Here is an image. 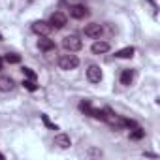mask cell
Instances as JSON below:
<instances>
[{"label":"cell","instance_id":"1","mask_svg":"<svg viewBox=\"0 0 160 160\" xmlns=\"http://www.w3.org/2000/svg\"><path fill=\"white\" fill-rule=\"evenodd\" d=\"M62 47H64L66 51H70V53H75V51H79V49L83 47V43H81V40H79V36L70 34V36H66V38L62 40Z\"/></svg>","mask_w":160,"mask_h":160},{"label":"cell","instance_id":"2","mask_svg":"<svg viewBox=\"0 0 160 160\" xmlns=\"http://www.w3.org/2000/svg\"><path fill=\"white\" fill-rule=\"evenodd\" d=\"M77 64H79V58L75 55H62L58 58L60 70H73V68H77Z\"/></svg>","mask_w":160,"mask_h":160},{"label":"cell","instance_id":"3","mask_svg":"<svg viewBox=\"0 0 160 160\" xmlns=\"http://www.w3.org/2000/svg\"><path fill=\"white\" fill-rule=\"evenodd\" d=\"M66 15L62 13V12H55L53 15H51V21H49V25H51V28H64L66 27Z\"/></svg>","mask_w":160,"mask_h":160},{"label":"cell","instance_id":"4","mask_svg":"<svg viewBox=\"0 0 160 160\" xmlns=\"http://www.w3.org/2000/svg\"><path fill=\"white\" fill-rule=\"evenodd\" d=\"M32 32L40 34V36H47L51 32V25L45 21H36V23H32Z\"/></svg>","mask_w":160,"mask_h":160},{"label":"cell","instance_id":"5","mask_svg":"<svg viewBox=\"0 0 160 160\" xmlns=\"http://www.w3.org/2000/svg\"><path fill=\"white\" fill-rule=\"evenodd\" d=\"M70 15L73 19H85L89 15V10L81 4H75V6H70Z\"/></svg>","mask_w":160,"mask_h":160},{"label":"cell","instance_id":"6","mask_svg":"<svg viewBox=\"0 0 160 160\" xmlns=\"http://www.w3.org/2000/svg\"><path fill=\"white\" fill-rule=\"evenodd\" d=\"M87 79L91 83H100L102 81V70L98 66H89L87 70Z\"/></svg>","mask_w":160,"mask_h":160},{"label":"cell","instance_id":"7","mask_svg":"<svg viewBox=\"0 0 160 160\" xmlns=\"http://www.w3.org/2000/svg\"><path fill=\"white\" fill-rule=\"evenodd\" d=\"M100 34H102V25L91 23V25L85 27V36H89V38H100Z\"/></svg>","mask_w":160,"mask_h":160},{"label":"cell","instance_id":"8","mask_svg":"<svg viewBox=\"0 0 160 160\" xmlns=\"http://www.w3.org/2000/svg\"><path fill=\"white\" fill-rule=\"evenodd\" d=\"M57 147H60V149H68L70 145H72V139H70V136H66V134H58V136H55V141H53Z\"/></svg>","mask_w":160,"mask_h":160},{"label":"cell","instance_id":"9","mask_svg":"<svg viewBox=\"0 0 160 160\" xmlns=\"http://www.w3.org/2000/svg\"><path fill=\"white\" fill-rule=\"evenodd\" d=\"M38 47H40L42 51H53V49H55V42L49 40L47 36H42V38L38 40Z\"/></svg>","mask_w":160,"mask_h":160},{"label":"cell","instance_id":"10","mask_svg":"<svg viewBox=\"0 0 160 160\" xmlns=\"http://www.w3.org/2000/svg\"><path fill=\"white\" fill-rule=\"evenodd\" d=\"M134 75H136V72H134V70H130V68L122 70V73H121V83L128 87V85L134 81Z\"/></svg>","mask_w":160,"mask_h":160},{"label":"cell","instance_id":"11","mask_svg":"<svg viewBox=\"0 0 160 160\" xmlns=\"http://www.w3.org/2000/svg\"><path fill=\"white\" fill-rule=\"evenodd\" d=\"M91 51H92L94 55H102V53H108V51H109V43H108V42H96V43H92Z\"/></svg>","mask_w":160,"mask_h":160},{"label":"cell","instance_id":"12","mask_svg":"<svg viewBox=\"0 0 160 160\" xmlns=\"http://www.w3.org/2000/svg\"><path fill=\"white\" fill-rule=\"evenodd\" d=\"M12 89H13V79L12 77H0V91L10 92Z\"/></svg>","mask_w":160,"mask_h":160},{"label":"cell","instance_id":"13","mask_svg":"<svg viewBox=\"0 0 160 160\" xmlns=\"http://www.w3.org/2000/svg\"><path fill=\"white\" fill-rule=\"evenodd\" d=\"M134 53H136V49H134V47H124V49L117 51V53H115V57H117V58H130V57H134Z\"/></svg>","mask_w":160,"mask_h":160},{"label":"cell","instance_id":"14","mask_svg":"<svg viewBox=\"0 0 160 160\" xmlns=\"http://www.w3.org/2000/svg\"><path fill=\"white\" fill-rule=\"evenodd\" d=\"M4 62H8V64H19L21 57L15 55V53H8V55H4Z\"/></svg>","mask_w":160,"mask_h":160},{"label":"cell","instance_id":"15","mask_svg":"<svg viewBox=\"0 0 160 160\" xmlns=\"http://www.w3.org/2000/svg\"><path fill=\"white\" fill-rule=\"evenodd\" d=\"M145 136V130L139 126H134V132H130V139H141Z\"/></svg>","mask_w":160,"mask_h":160},{"label":"cell","instance_id":"16","mask_svg":"<svg viewBox=\"0 0 160 160\" xmlns=\"http://www.w3.org/2000/svg\"><path fill=\"white\" fill-rule=\"evenodd\" d=\"M23 87H25V89H28L30 92L38 91V85H36V81H32V79H25V81H23Z\"/></svg>","mask_w":160,"mask_h":160},{"label":"cell","instance_id":"17","mask_svg":"<svg viewBox=\"0 0 160 160\" xmlns=\"http://www.w3.org/2000/svg\"><path fill=\"white\" fill-rule=\"evenodd\" d=\"M23 73H25V77H27V79H32V81H36V77H38V75H36V72H34L32 68H23Z\"/></svg>","mask_w":160,"mask_h":160},{"label":"cell","instance_id":"18","mask_svg":"<svg viewBox=\"0 0 160 160\" xmlns=\"http://www.w3.org/2000/svg\"><path fill=\"white\" fill-rule=\"evenodd\" d=\"M42 121H43V122H45V126H49L51 130H58V128H57V126H55V124H53V122L49 121V117H47L45 113H42Z\"/></svg>","mask_w":160,"mask_h":160},{"label":"cell","instance_id":"19","mask_svg":"<svg viewBox=\"0 0 160 160\" xmlns=\"http://www.w3.org/2000/svg\"><path fill=\"white\" fill-rule=\"evenodd\" d=\"M2 66H4V58H0V70H2Z\"/></svg>","mask_w":160,"mask_h":160},{"label":"cell","instance_id":"20","mask_svg":"<svg viewBox=\"0 0 160 160\" xmlns=\"http://www.w3.org/2000/svg\"><path fill=\"white\" fill-rule=\"evenodd\" d=\"M149 2L152 4V8H156V2H154V0H149Z\"/></svg>","mask_w":160,"mask_h":160},{"label":"cell","instance_id":"21","mask_svg":"<svg viewBox=\"0 0 160 160\" xmlns=\"http://www.w3.org/2000/svg\"><path fill=\"white\" fill-rule=\"evenodd\" d=\"M0 160H4V154H2V152H0Z\"/></svg>","mask_w":160,"mask_h":160},{"label":"cell","instance_id":"22","mask_svg":"<svg viewBox=\"0 0 160 160\" xmlns=\"http://www.w3.org/2000/svg\"><path fill=\"white\" fill-rule=\"evenodd\" d=\"M2 40H4V36H2V34H0V42H2Z\"/></svg>","mask_w":160,"mask_h":160}]
</instances>
